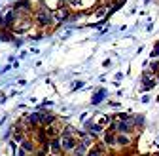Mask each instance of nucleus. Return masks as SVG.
I'll use <instances>...</instances> for the list:
<instances>
[{"instance_id":"f257e3e1","label":"nucleus","mask_w":159,"mask_h":156,"mask_svg":"<svg viewBox=\"0 0 159 156\" xmlns=\"http://www.w3.org/2000/svg\"><path fill=\"white\" fill-rule=\"evenodd\" d=\"M51 19H53V13H51L49 10H40V12L36 13L38 25H48V23H51Z\"/></svg>"},{"instance_id":"f03ea898","label":"nucleus","mask_w":159,"mask_h":156,"mask_svg":"<svg viewBox=\"0 0 159 156\" xmlns=\"http://www.w3.org/2000/svg\"><path fill=\"white\" fill-rule=\"evenodd\" d=\"M61 145H63V149H65V150H74V147H76L74 135L65 133V135H63V139H61Z\"/></svg>"},{"instance_id":"7ed1b4c3","label":"nucleus","mask_w":159,"mask_h":156,"mask_svg":"<svg viewBox=\"0 0 159 156\" xmlns=\"http://www.w3.org/2000/svg\"><path fill=\"white\" fill-rule=\"evenodd\" d=\"M117 147H131L133 145V137L129 133H117Z\"/></svg>"},{"instance_id":"20e7f679","label":"nucleus","mask_w":159,"mask_h":156,"mask_svg":"<svg viewBox=\"0 0 159 156\" xmlns=\"http://www.w3.org/2000/svg\"><path fill=\"white\" fill-rule=\"evenodd\" d=\"M66 17H68V12L63 10V8H61V10H57V12L53 13V19H55V21H59V23H63Z\"/></svg>"},{"instance_id":"39448f33","label":"nucleus","mask_w":159,"mask_h":156,"mask_svg":"<svg viewBox=\"0 0 159 156\" xmlns=\"http://www.w3.org/2000/svg\"><path fill=\"white\" fill-rule=\"evenodd\" d=\"M97 124L101 126V128H106V126H110L112 124V118L108 114H102V116H98V120H97Z\"/></svg>"},{"instance_id":"423d86ee","label":"nucleus","mask_w":159,"mask_h":156,"mask_svg":"<svg viewBox=\"0 0 159 156\" xmlns=\"http://www.w3.org/2000/svg\"><path fill=\"white\" fill-rule=\"evenodd\" d=\"M49 149H51V152H53V154H57V152H61L63 145H61V141H59V139H53V141H51V147H49Z\"/></svg>"},{"instance_id":"0eeeda50","label":"nucleus","mask_w":159,"mask_h":156,"mask_svg":"<svg viewBox=\"0 0 159 156\" xmlns=\"http://www.w3.org/2000/svg\"><path fill=\"white\" fill-rule=\"evenodd\" d=\"M85 150H87V147H85L84 143H80V145L74 149V154H76V156H84V154H85Z\"/></svg>"},{"instance_id":"6e6552de","label":"nucleus","mask_w":159,"mask_h":156,"mask_svg":"<svg viewBox=\"0 0 159 156\" xmlns=\"http://www.w3.org/2000/svg\"><path fill=\"white\" fill-rule=\"evenodd\" d=\"M84 145L85 147H91L93 145V137H91V135H84Z\"/></svg>"},{"instance_id":"1a4fd4ad","label":"nucleus","mask_w":159,"mask_h":156,"mask_svg":"<svg viewBox=\"0 0 159 156\" xmlns=\"http://www.w3.org/2000/svg\"><path fill=\"white\" fill-rule=\"evenodd\" d=\"M89 156H102V150H101V149H93V150L89 152Z\"/></svg>"},{"instance_id":"9d476101","label":"nucleus","mask_w":159,"mask_h":156,"mask_svg":"<svg viewBox=\"0 0 159 156\" xmlns=\"http://www.w3.org/2000/svg\"><path fill=\"white\" fill-rule=\"evenodd\" d=\"M21 149H25V150H29V152H30V150H32V145H30L29 141H23V145H21Z\"/></svg>"},{"instance_id":"9b49d317","label":"nucleus","mask_w":159,"mask_h":156,"mask_svg":"<svg viewBox=\"0 0 159 156\" xmlns=\"http://www.w3.org/2000/svg\"><path fill=\"white\" fill-rule=\"evenodd\" d=\"M65 2H68V4H80V0H65Z\"/></svg>"},{"instance_id":"f8f14e48","label":"nucleus","mask_w":159,"mask_h":156,"mask_svg":"<svg viewBox=\"0 0 159 156\" xmlns=\"http://www.w3.org/2000/svg\"><path fill=\"white\" fill-rule=\"evenodd\" d=\"M157 156H159V154H157Z\"/></svg>"}]
</instances>
